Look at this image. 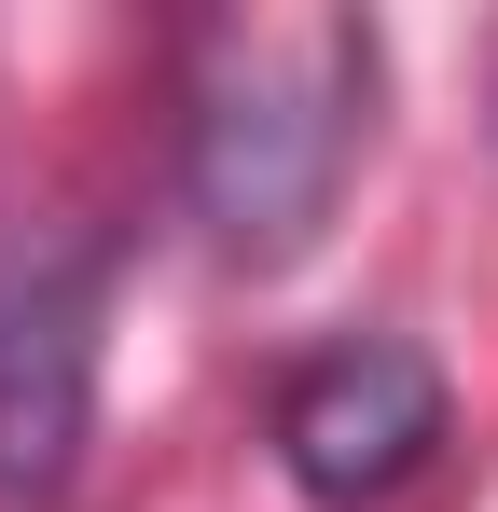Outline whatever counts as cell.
<instances>
[{
	"instance_id": "obj_1",
	"label": "cell",
	"mask_w": 498,
	"mask_h": 512,
	"mask_svg": "<svg viewBox=\"0 0 498 512\" xmlns=\"http://www.w3.org/2000/svg\"><path fill=\"white\" fill-rule=\"evenodd\" d=\"M374 125V28L360 14H236L194 42V97H180V194L208 222V250L277 277L319 250L332 194L360 167Z\"/></svg>"
},
{
	"instance_id": "obj_2",
	"label": "cell",
	"mask_w": 498,
	"mask_h": 512,
	"mask_svg": "<svg viewBox=\"0 0 498 512\" xmlns=\"http://www.w3.org/2000/svg\"><path fill=\"white\" fill-rule=\"evenodd\" d=\"M97 360H111V250L97 222L28 194L0 208V512H56L97 443Z\"/></svg>"
},
{
	"instance_id": "obj_3",
	"label": "cell",
	"mask_w": 498,
	"mask_h": 512,
	"mask_svg": "<svg viewBox=\"0 0 498 512\" xmlns=\"http://www.w3.org/2000/svg\"><path fill=\"white\" fill-rule=\"evenodd\" d=\"M429 443H443V374L402 333H332V346H305L277 374V471L319 512L402 499L415 471H429Z\"/></svg>"
}]
</instances>
